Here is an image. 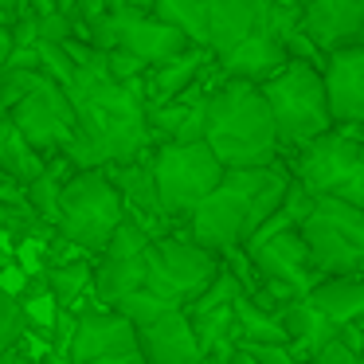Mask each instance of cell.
Returning <instances> with one entry per match:
<instances>
[{
  "mask_svg": "<svg viewBox=\"0 0 364 364\" xmlns=\"http://www.w3.org/2000/svg\"><path fill=\"white\" fill-rule=\"evenodd\" d=\"M208 145L228 168H267L286 161L278 122L262 87L223 79L208 106Z\"/></svg>",
  "mask_w": 364,
  "mask_h": 364,
  "instance_id": "obj_1",
  "label": "cell"
},
{
  "mask_svg": "<svg viewBox=\"0 0 364 364\" xmlns=\"http://www.w3.org/2000/svg\"><path fill=\"white\" fill-rule=\"evenodd\" d=\"M286 168H290L286 161L267 165V168H228L223 184L196 208V215L184 223V231H188L200 247L215 251L220 259L228 251L247 247V239H251L255 208H259L262 192H267L270 184L286 173Z\"/></svg>",
  "mask_w": 364,
  "mask_h": 364,
  "instance_id": "obj_2",
  "label": "cell"
},
{
  "mask_svg": "<svg viewBox=\"0 0 364 364\" xmlns=\"http://www.w3.org/2000/svg\"><path fill=\"white\" fill-rule=\"evenodd\" d=\"M129 220V208L122 200L118 184L110 181L106 168H79L63 188V204H59L55 231L82 255L98 259L118 235V228Z\"/></svg>",
  "mask_w": 364,
  "mask_h": 364,
  "instance_id": "obj_3",
  "label": "cell"
},
{
  "mask_svg": "<svg viewBox=\"0 0 364 364\" xmlns=\"http://www.w3.org/2000/svg\"><path fill=\"white\" fill-rule=\"evenodd\" d=\"M270 110L278 122V137H282V153H298L301 145L325 137L329 129H337L329 106V87H325V71L314 63L290 59L286 71H278L270 82H262Z\"/></svg>",
  "mask_w": 364,
  "mask_h": 364,
  "instance_id": "obj_4",
  "label": "cell"
},
{
  "mask_svg": "<svg viewBox=\"0 0 364 364\" xmlns=\"http://www.w3.org/2000/svg\"><path fill=\"white\" fill-rule=\"evenodd\" d=\"M290 173L314 196H333L364 212V129L337 126L325 137L290 153Z\"/></svg>",
  "mask_w": 364,
  "mask_h": 364,
  "instance_id": "obj_5",
  "label": "cell"
},
{
  "mask_svg": "<svg viewBox=\"0 0 364 364\" xmlns=\"http://www.w3.org/2000/svg\"><path fill=\"white\" fill-rule=\"evenodd\" d=\"M153 165H157V188H161V204L173 228L196 215V208L212 196L228 176V165L215 157V149L208 141H192V145H157L153 149Z\"/></svg>",
  "mask_w": 364,
  "mask_h": 364,
  "instance_id": "obj_6",
  "label": "cell"
},
{
  "mask_svg": "<svg viewBox=\"0 0 364 364\" xmlns=\"http://www.w3.org/2000/svg\"><path fill=\"white\" fill-rule=\"evenodd\" d=\"M220 270L223 259L208 247H200L184 228L157 235L149 247V290L181 309H188L220 278Z\"/></svg>",
  "mask_w": 364,
  "mask_h": 364,
  "instance_id": "obj_7",
  "label": "cell"
},
{
  "mask_svg": "<svg viewBox=\"0 0 364 364\" xmlns=\"http://www.w3.org/2000/svg\"><path fill=\"white\" fill-rule=\"evenodd\" d=\"M87 43H95L98 51H129V55L145 59L149 67L168 63V59L192 51L196 43L181 32V28L165 24L153 9H141V4H122L110 16H102L87 36Z\"/></svg>",
  "mask_w": 364,
  "mask_h": 364,
  "instance_id": "obj_8",
  "label": "cell"
},
{
  "mask_svg": "<svg viewBox=\"0 0 364 364\" xmlns=\"http://www.w3.org/2000/svg\"><path fill=\"white\" fill-rule=\"evenodd\" d=\"M306 247L321 278L360 274L364 270V212L345 200L317 196V208L301 223Z\"/></svg>",
  "mask_w": 364,
  "mask_h": 364,
  "instance_id": "obj_9",
  "label": "cell"
},
{
  "mask_svg": "<svg viewBox=\"0 0 364 364\" xmlns=\"http://www.w3.org/2000/svg\"><path fill=\"white\" fill-rule=\"evenodd\" d=\"M9 118L16 122L20 134H24L43 157L67 153V145L79 134V114H75L71 95H67L55 79H48L43 71L36 75L32 90L9 110Z\"/></svg>",
  "mask_w": 364,
  "mask_h": 364,
  "instance_id": "obj_10",
  "label": "cell"
},
{
  "mask_svg": "<svg viewBox=\"0 0 364 364\" xmlns=\"http://www.w3.org/2000/svg\"><path fill=\"white\" fill-rule=\"evenodd\" d=\"M71 356L79 364L102 360V356H118V353H137V325L129 321L122 309L102 306L90 298L87 306L75 309V329H71Z\"/></svg>",
  "mask_w": 364,
  "mask_h": 364,
  "instance_id": "obj_11",
  "label": "cell"
},
{
  "mask_svg": "<svg viewBox=\"0 0 364 364\" xmlns=\"http://www.w3.org/2000/svg\"><path fill=\"white\" fill-rule=\"evenodd\" d=\"M306 36L325 51L337 55L345 48L364 43V0H306Z\"/></svg>",
  "mask_w": 364,
  "mask_h": 364,
  "instance_id": "obj_12",
  "label": "cell"
},
{
  "mask_svg": "<svg viewBox=\"0 0 364 364\" xmlns=\"http://www.w3.org/2000/svg\"><path fill=\"white\" fill-rule=\"evenodd\" d=\"M106 173H110L114 184H118V192H122V200H126V208H129L134 220H141L153 235L176 231L173 223H168V215H165V204H161L153 153H145V157H137V161H126V165H110Z\"/></svg>",
  "mask_w": 364,
  "mask_h": 364,
  "instance_id": "obj_13",
  "label": "cell"
},
{
  "mask_svg": "<svg viewBox=\"0 0 364 364\" xmlns=\"http://www.w3.org/2000/svg\"><path fill=\"white\" fill-rule=\"evenodd\" d=\"M137 345H141L145 364H204L208 353L200 345L192 317L184 309H168L165 317L141 325L137 329Z\"/></svg>",
  "mask_w": 364,
  "mask_h": 364,
  "instance_id": "obj_14",
  "label": "cell"
},
{
  "mask_svg": "<svg viewBox=\"0 0 364 364\" xmlns=\"http://www.w3.org/2000/svg\"><path fill=\"white\" fill-rule=\"evenodd\" d=\"M325 87H329V106H333L337 126L364 129V43L329 55V63H325Z\"/></svg>",
  "mask_w": 364,
  "mask_h": 364,
  "instance_id": "obj_15",
  "label": "cell"
},
{
  "mask_svg": "<svg viewBox=\"0 0 364 364\" xmlns=\"http://www.w3.org/2000/svg\"><path fill=\"white\" fill-rule=\"evenodd\" d=\"M215 63H220L223 79H239V82L262 87V82H270L278 71L290 67V51H286V43L278 40L274 32H259V36H251V40H243L239 48H231L228 55H215Z\"/></svg>",
  "mask_w": 364,
  "mask_h": 364,
  "instance_id": "obj_16",
  "label": "cell"
},
{
  "mask_svg": "<svg viewBox=\"0 0 364 364\" xmlns=\"http://www.w3.org/2000/svg\"><path fill=\"white\" fill-rule=\"evenodd\" d=\"M274 24V0H215L212 9V51L228 55L243 40L270 32Z\"/></svg>",
  "mask_w": 364,
  "mask_h": 364,
  "instance_id": "obj_17",
  "label": "cell"
},
{
  "mask_svg": "<svg viewBox=\"0 0 364 364\" xmlns=\"http://www.w3.org/2000/svg\"><path fill=\"white\" fill-rule=\"evenodd\" d=\"M212 63H215V51H208V48H192V51H184V55L168 59V63L149 67V75L141 79L145 102H149V106L176 102V98L188 95V90L196 87L200 79H204Z\"/></svg>",
  "mask_w": 364,
  "mask_h": 364,
  "instance_id": "obj_18",
  "label": "cell"
},
{
  "mask_svg": "<svg viewBox=\"0 0 364 364\" xmlns=\"http://www.w3.org/2000/svg\"><path fill=\"white\" fill-rule=\"evenodd\" d=\"M282 325H286V333H290V348L301 364H314L317 356H321L333 341H341V333H345V325L325 317L309 298H298L294 306H286Z\"/></svg>",
  "mask_w": 364,
  "mask_h": 364,
  "instance_id": "obj_19",
  "label": "cell"
},
{
  "mask_svg": "<svg viewBox=\"0 0 364 364\" xmlns=\"http://www.w3.org/2000/svg\"><path fill=\"white\" fill-rule=\"evenodd\" d=\"M309 301H314L325 317H333L337 325L364 321V270L360 274L321 278V282L309 290Z\"/></svg>",
  "mask_w": 364,
  "mask_h": 364,
  "instance_id": "obj_20",
  "label": "cell"
},
{
  "mask_svg": "<svg viewBox=\"0 0 364 364\" xmlns=\"http://www.w3.org/2000/svg\"><path fill=\"white\" fill-rule=\"evenodd\" d=\"M149 286V255L137 259H98L95 267V301L102 306H118L122 298L145 290Z\"/></svg>",
  "mask_w": 364,
  "mask_h": 364,
  "instance_id": "obj_21",
  "label": "cell"
},
{
  "mask_svg": "<svg viewBox=\"0 0 364 364\" xmlns=\"http://www.w3.org/2000/svg\"><path fill=\"white\" fill-rule=\"evenodd\" d=\"M48 161L51 157H43V153L20 134L16 122L4 114V122H0V168H4V176H9V181H20L28 188L32 181H40V176L48 173Z\"/></svg>",
  "mask_w": 364,
  "mask_h": 364,
  "instance_id": "obj_22",
  "label": "cell"
},
{
  "mask_svg": "<svg viewBox=\"0 0 364 364\" xmlns=\"http://www.w3.org/2000/svg\"><path fill=\"white\" fill-rule=\"evenodd\" d=\"M212 9L215 0H153V12L165 24L181 28L196 48L208 51H212Z\"/></svg>",
  "mask_w": 364,
  "mask_h": 364,
  "instance_id": "obj_23",
  "label": "cell"
},
{
  "mask_svg": "<svg viewBox=\"0 0 364 364\" xmlns=\"http://www.w3.org/2000/svg\"><path fill=\"white\" fill-rule=\"evenodd\" d=\"M235 321L243 329V345H290V333H286L282 317L262 309L247 290L235 298Z\"/></svg>",
  "mask_w": 364,
  "mask_h": 364,
  "instance_id": "obj_24",
  "label": "cell"
},
{
  "mask_svg": "<svg viewBox=\"0 0 364 364\" xmlns=\"http://www.w3.org/2000/svg\"><path fill=\"white\" fill-rule=\"evenodd\" d=\"M32 333V314H28L20 294H4L0 298V353H12L16 345H24Z\"/></svg>",
  "mask_w": 364,
  "mask_h": 364,
  "instance_id": "obj_25",
  "label": "cell"
},
{
  "mask_svg": "<svg viewBox=\"0 0 364 364\" xmlns=\"http://www.w3.org/2000/svg\"><path fill=\"white\" fill-rule=\"evenodd\" d=\"M114 309H122V314L129 317V321L141 329V325H149V321H157V317H165L168 309H181V306H173V301H165L161 294H153L149 286L145 290H137V294H129V298H122Z\"/></svg>",
  "mask_w": 364,
  "mask_h": 364,
  "instance_id": "obj_26",
  "label": "cell"
},
{
  "mask_svg": "<svg viewBox=\"0 0 364 364\" xmlns=\"http://www.w3.org/2000/svg\"><path fill=\"white\" fill-rule=\"evenodd\" d=\"M259 364H301L290 345H243Z\"/></svg>",
  "mask_w": 364,
  "mask_h": 364,
  "instance_id": "obj_27",
  "label": "cell"
},
{
  "mask_svg": "<svg viewBox=\"0 0 364 364\" xmlns=\"http://www.w3.org/2000/svg\"><path fill=\"white\" fill-rule=\"evenodd\" d=\"M314 364H364V353H356V348L345 345V337H341V341H333Z\"/></svg>",
  "mask_w": 364,
  "mask_h": 364,
  "instance_id": "obj_28",
  "label": "cell"
},
{
  "mask_svg": "<svg viewBox=\"0 0 364 364\" xmlns=\"http://www.w3.org/2000/svg\"><path fill=\"white\" fill-rule=\"evenodd\" d=\"M43 364H79V360L71 356V348H67V345H51V353L43 356Z\"/></svg>",
  "mask_w": 364,
  "mask_h": 364,
  "instance_id": "obj_29",
  "label": "cell"
},
{
  "mask_svg": "<svg viewBox=\"0 0 364 364\" xmlns=\"http://www.w3.org/2000/svg\"><path fill=\"white\" fill-rule=\"evenodd\" d=\"M90 364H145L141 348L137 353H118V356H102V360H90Z\"/></svg>",
  "mask_w": 364,
  "mask_h": 364,
  "instance_id": "obj_30",
  "label": "cell"
},
{
  "mask_svg": "<svg viewBox=\"0 0 364 364\" xmlns=\"http://www.w3.org/2000/svg\"><path fill=\"white\" fill-rule=\"evenodd\" d=\"M137 4H141V9H153V0H137Z\"/></svg>",
  "mask_w": 364,
  "mask_h": 364,
  "instance_id": "obj_31",
  "label": "cell"
}]
</instances>
